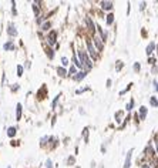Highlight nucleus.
<instances>
[{"instance_id": "obj_25", "label": "nucleus", "mask_w": 158, "mask_h": 168, "mask_svg": "<svg viewBox=\"0 0 158 168\" xmlns=\"http://www.w3.org/2000/svg\"><path fill=\"white\" fill-rule=\"evenodd\" d=\"M58 100H60V94H58V95H56V98L53 100V103H51V108H56V107H57V104H58Z\"/></svg>"}, {"instance_id": "obj_29", "label": "nucleus", "mask_w": 158, "mask_h": 168, "mask_svg": "<svg viewBox=\"0 0 158 168\" xmlns=\"http://www.w3.org/2000/svg\"><path fill=\"white\" fill-rule=\"evenodd\" d=\"M46 168H54L53 167V160H51V158H47V161H46Z\"/></svg>"}, {"instance_id": "obj_40", "label": "nucleus", "mask_w": 158, "mask_h": 168, "mask_svg": "<svg viewBox=\"0 0 158 168\" xmlns=\"http://www.w3.org/2000/svg\"><path fill=\"white\" fill-rule=\"evenodd\" d=\"M141 168H150V167H148V164H143V167Z\"/></svg>"}, {"instance_id": "obj_7", "label": "nucleus", "mask_w": 158, "mask_h": 168, "mask_svg": "<svg viewBox=\"0 0 158 168\" xmlns=\"http://www.w3.org/2000/svg\"><path fill=\"white\" fill-rule=\"evenodd\" d=\"M113 1H100V7L103 10H107V11H111L113 10Z\"/></svg>"}, {"instance_id": "obj_9", "label": "nucleus", "mask_w": 158, "mask_h": 168, "mask_svg": "<svg viewBox=\"0 0 158 168\" xmlns=\"http://www.w3.org/2000/svg\"><path fill=\"white\" fill-rule=\"evenodd\" d=\"M73 66H76L77 69H80V70H84V66L81 64V61H80L79 56L74 53V56H73Z\"/></svg>"}, {"instance_id": "obj_31", "label": "nucleus", "mask_w": 158, "mask_h": 168, "mask_svg": "<svg viewBox=\"0 0 158 168\" xmlns=\"http://www.w3.org/2000/svg\"><path fill=\"white\" fill-rule=\"evenodd\" d=\"M134 71H140V69H141V66H140V63H134Z\"/></svg>"}, {"instance_id": "obj_33", "label": "nucleus", "mask_w": 158, "mask_h": 168, "mask_svg": "<svg viewBox=\"0 0 158 168\" xmlns=\"http://www.w3.org/2000/svg\"><path fill=\"white\" fill-rule=\"evenodd\" d=\"M83 135H84V138H85V141H87V140H88V138H87V137H88V128H84V130H83Z\"/></svg>"}, {"instance_id": "obj_27", "label": "nucleus", "mask_w": 158, "mask_h": 168, "mask_svg": "<svg viewBox=\"0 0 158 168\" xmlns=\"http://www.w3.org/2000/svg\"><path fill=\"white\" fill-rule=\"evenodd\" d=\"M125 108H127V111H131V110L134 108V100H130V103L127 104V107H125Z\"/></svg>"}, {"instance_id": "obj_23", "label": "nucleus", "mask_w": 158, "mask_h": 168, "mask_svg": "<svg viewBox=\"0 0 158 168\" xmlns=\"http://www.w3.org/2000/svg\"><path fill=\"white\" fill-rule=\"evenodd\" d=\"M145 154L147 155H154L155 153H154V150H153V147H151V144L150 145H147V148H145Z\"/></svg>"}, {"instance_id": "obj_2", "label": "nucleus", "mask_w": 158, "mask_h": 168, "mask_svg": "<svg viewBox=\"0 0 158 168\" xmlns=\"http://www.w3.org/2000/svg\"><path fill=\"white\" fill-rule=\"evenodd\" d=\"M85 46H87V53H88V56H90V58H93V60H97L98 58V50L94 47V44H93V40H85Z\"/></svg>"}, {"instance_id": "obj_28", "label": "nucleus", "mask_w": 158, "mask_h": 168, "mask_svg": "<svg viewBox=\"0 0 158 168\" xmlns=\"http://www.w3.org/2000/svg\"><path fill=\"white\" fill-rule=\"evenodd\" d=\"M48 138H50V137H47V135H46V137H43V138H40V145H46V144H47V141H48Z\"/></svg>"}, {"instance_id": "obj_24", "label": "nucleus", "mask_w": 158, "mask_h": 168, "mask_svg": "<svg viewBox=\"0 0 158 168\" xmlns=\"http://www.w3.org/2000/svg\"><path fill=\"white\" fill-rule=\"evenodd\" d=\"M48 144H50L51 147H56V145H57V138H56V137H50V138H48Z\"/></svg>"}, {"instance_id": "obj_5", "label": "nucleus", "mask_w": 158, "mask_h": 168, "mask_svg": "<svg viewBox=\"0 0 158 168\" xmlns=\"http://www.w3.org/2000/svg\"><path fill=\"white\" fill-rule=\"evenodd\" d=\"M46 40H47V43L50 44V47H53V44H57V33L56 32H50L48 33V36L46 37Z\"/></svg>"}, {"instance_id": "obj_18", "label": "nucleus", "mask_w": 158, "mask_h": 168, "mask_svg": "<svg viewBox=\"0 0 158 168\" xmlns=\"http://www.w3.org/2000/svg\"><path fill=\"white\" fill-rule=\"evenodd\" d=\"M46 54L50 60H53L54 58V48L53 47H46Z\"/></svg>"}, {"instance_id": "obj_1", "label": "nucleus", "mask_w": 158, "mask_h": 168, "mask_svg": "<svg viewBox=\"0 0 158 168\" xmlns=\"http://www.w3.org/2000/svg\"><path fill=\"white\" fill-rule=\"evenodd\" d=\"M77 56H79V58H80V61H81V64L84 66V70L88 73V70H91V67H93V61H91V58H90L88 53H87L85 50H83V48H79V51H77Z\"/></svg>"}, {"instance_id": "obj_14", "label": "nucleus", "mask_w": 158, "mask_h": 168, "mask_svg": "<svg viewBox=\"0 0 158 168\" xmlns=\"http://www.w3.org/2000/svg\"><path fill=\"white\" fill-rule=\"evenodd\" d=\"M6 132H7V137H9V138H13V137H16V134H17V128H16V127H9Z\"/></svg>"}, {"instance_id": "obj_10", "label": "nucleus", "mask_w": 158, "mask_h": 168, "mask_svg": "<svg viewBox=\"0 0 158 168\" xmlns=\"http://www.w3.org/2000/svg\"><path fill=\"white\" fill-rule=\"evenodd\" d=\"M85 76H87V71H85V70H80L79 73H77V74H76V76L73 77V80L79 83V81H81V80H83V79H84Z\"/></svg>"}, {"instance_id": "obj_39", "label": "nucleus", "mask_w": 158, "mask_h": 168, "mask_svg": "<svg viewBox=\"0 0 158 168\" xmlns=\"http://www.w3.org/2000/svg\"><path fill=\"white\" fill-rule=\"evenodd\" d=\"M110 85H111V80L108 79V80H107V87H110Z\"/></svg>"}, {"instance_id": "obj_16", "label": "nucleus", "mask_w": 158, "mask_h": 168, "mask_svg": "<svg viewBox=\"0 0 158 168\" xmlns=\"http://www.w3.org/2000/svg\"><path fill=\"white\" fill-rule=\"evenodd\" d=\"M147 113H148V108L147 107H140V120H145L147 117Z\"/></svg>"}, {"instance_id": "obj_13", "label": "nucleus", "mask_w": 158, "mask_h": 168, "mask_svg": "<svg viewBox=\"0 0 158 168\" xmlns=\"http://www.w3.org/2000/svg\"><path fill=\"white\" fill-rule=\"evenodd\" d=\"M131 157H132V150H130V151L127 153L125 163H124V167H122V168H130V167H131Z\"/></svg>"}, {"instance_id": "obj_35", "label": "nucleus", "mask_w": 158, "mask_h": 168, "mask_svg": "<svg viewBox=\"0 0 158 168\" xmlns=\"http://www.w3.org/2000/svg\"><path fill=\"white\" fill-rule=\"evenodd\" d=\"M67 163H69V164H73V163H74V157H73V155L69 157V158H67Z\"/></svg>"}, {"instance_id": "obj_26", "label": "nucleus", "mask_w": 158, "mask_h": 168, "mask_svg": "<svg viewBox=\"0 0 158 168\" xmlns=\"http://www.w3.org/2000/svg\"><path fill=\"white\" fill-rule=\"evenodd\" d=\"M69 64H70V63H69V58H67V57H61V66H63V67H67Z\"/></svg>"}, {"instance_id": "obj_37", "label": "nucleus", "mask_w": 158, "mask_h": 168, "mask_svg": "<svg viewBox=\"0 0 158 168\" xmlns=\"http://www.w3.org/2000/svg\"><path fill=\"white\" fill-rule=\"evenodd\" d=\"M153 84H154V90L158 93V81H155V80H154V81H153Z\"/></svg>"}, {"instance_id": "obj_41", "label": "nucleus", "mask_w": 158, "mask_h": 168, "mask_svg": "<svg viewBox=\"0 0 158 168\" xmlns=\"http://www.w3.org/2000/svg\"><path fill=\"white\" fill-rule=\"evenodd\" d=\"M7 168H11V167H7Z\"/></svg>"}, {"instance_id": "obj_22", "label": "nucleus", "mask_w": 158, "mask_h": 168, "mask_svg": "<svg viewBox=\"0 0 158 168\" xmlns=\"http://www.w3.org/2000/svg\"><path fill=\"white\" fill-rule=\"evenodd\" d=\"M23 71H24V67H23L22 64H19L17 69H16V73H17L16 76H17V77H22V76H23Z\"/></svg>"}, {"instance_id": "obj_36", "label": "nucleus", "mask_w": 158, "mask_h": 168, "mask_svg": "<svg viewBox=\"0 0 158 168\" xmlns=\"http://www.w3.org/2000/svg\"><path fill=\"white\" fill-rule=\"evenodd\" d=\"M154 63H155V58L154 57H150L148 58V64H154Z\"/></svg>"}, {"instance_id": "obj_34", "label": "nucleus", "mask_w": 158, "mask_h": 168, "mask_svg": "<svg viewBox=\"0 0 158 168\" xmlns=\"http://www.w3.org/2000/svg\"><path fill=\"white\" fill-rule=\"evenodd\" d=\"M116 118H117V121H121V120H120V118H122V113H121V111H118V113H117V114H116Z\"/></svg>"}, {"instance_id": "obj_19", "label": "nucleus", "mask_w": 158, "mask_h": 168, "mask_svg": "<svg viewBox=\"0 0 158 168\" xmlns=\"http://www.w3.org/2000/svg\"><path fill=\"white\" fill-rule=\"evenodd\" d=\"M77 73H79V71H77V67H76V66H70V69H69V76H70V77H74Z\"/></svg>"}, {"instance_id": "obj_3", "label": "nucleus", "mask_w": 158, "mask_h": 168, "mask_svg": "<svg viewBox=\"0 0 158 168\" xmlns=\"http://www.w3.org/2000/svg\"><path fill=\"white\" fill-rule=\"evenodd\" d=\"M93 44H94V47H95L98 51H103V48H104V42L101 40L100 36H94V37H93Z\"/></svg>"}, {"instance_id": "obj_30", "label": "nucleus", "mask_w": 158, "mask_h": 168, "mask_svg": "<svg viewBox=\"0 0 158 168\" xmlns=\"http://www.w3.org/2000/svg\"><path fill=\"white\" fill-rule=\"evenodd\" d=\"M122 67H124V64H122V61H117V67H116V70H117V71H120V70H121V69H122Z\"/></svg>"}, {"instance_id": "obj_32", "label": "nucleus", "mask_w": 158, "mask_h": 168, "mask_svg": "<svg viewBox=\"0 0 158 168\" xmlns=\"http://www.w3.org/2000/svg\"><path fill=\"white\" fill-rule=\"evenodd\" d=\"M10 88H11V91L14 93V91H17L20 87H19V84H11V87H10Z\"/></svg>"}, {"instance_id": "obj_38", "label": "nucleus", "mask_w": 158, "mask_h": 168, "mask_svg": "<svg viewBox=\"0 0 158 168\" xmlns=\"http://www.w3.org/2000/svg\"><path fill=\"white\" fill-rule=\"evenodd\" d=\"M145 6H147V4H145L144 1H143V3H140V9H141V10H144V9H145Z\"/></svg>"}, {"instance_id": "obj_11", "label": "nucleus", "mask_w": 158, "mask_h": 168, "mask_svg": "<svg viewBox=\"0 0 158 168\" xmlns=\"http://www.w3.org/2000/svg\"><path fill=\"white\" fill-rule=\"evenodd\" d=\"M56 71H57V74H58L60 77L69 76V70H66V67H63V66H58V67L56 69Z\"/></svg>"}, {"instance_id": "obj_15", "label": "nucleus", "mask_w": 158, "mask_h": 168, "mask_svg": "<svg viewBox=\"0 0 158 168\" xmlns=\"http://www.w3.org/2000/svg\"><path fill=\"white\" fill-rule=\"evenodd\" d=\"M154 50H155V43L151 42L148 46H147V48H145V53H147V56H151L153 53H154Z\"/></svg>"}, {"instance_id": "obj_20", "label": "nucleus", "mask_w": 158, "mask_h": 168, "mask_svg": "<svg viewBox=\"0 0 158 168\" xmlns=\"http://www.w3.org/2000/svg\"><path fill=\"white\" fill-rule=\"evenodd\" d=\"M106 22H107V24H108V26H111V24L114 23V14H113V13H108V14H107Z\"/></svg>"}, {"instance_id": "obj_12", "label": "nucleus", "mask_w": 158, "mask_h": 168, "mask_svg": "<svg viewBox=\"0 0 158 168\" xmlns=\"http://www.w3.org/2000/svg\"><path fill=\"white\" fill-rule=\"evenodd\" d=\"M22 113H23V106L20 103L16 104V120H22Z\"/></svg>"}, {"instance_id": "obj_4", "label": "nucleus", "mask_w": 158, "mask_h": 168, "mask_svg": "<svg viewBox=\"0 0 158 168\" xmlns=\"http://www.w3.org/2000/svg\"><path fill=\"white\" fill-rule=\"evenodd\" d=\"M6 32H7V36H10V37H16V36L19 34V32H17V29H16L14 23H9V24H7Z\"/></svg>"}, {"instance_id": "obj_17", "label": "nucleus", "mask_w": 158, "mask_h": 168, "mask_svg": "<svg viewBox=\"0 0 158 168\" xmlns=\"http://www.w3.org/2000/svg\"><path fill=\"white\" fill-rule=\"evenodd\" d=\"M40 27H41V32H50V29H51V22L47 20V22H44Z\"/></svg>"}, {"instance_id": "obj_8", "label": "nucleus", "mask_w": 158, "mask_h": 168, "mask_svg": "<svg viewBox=\"0 0 158 168\" xmlns=\"http://www.w3.org/2000/svg\"><path fill=\"white\" fill-rule=\"evenodd\" d=\"M16 47H14V42L13 40H9V42H6L3 44V50L4 51H13Z\"/></svg>"}, {"instance_id": "obj_21", "label": "nucleus", "mask_w": 158, "mask_h": 168, "mask_svg": "<svg viewBox=\"0 0 158 168\" xmlns=\"http://www.w3.org/2000/svg\"><path fill=\"white\" fill-rule=\"evenodd\" d=\"M150 106H151V107H158V98L155 95L150 97Z\"/></svg>"}, {"instance_id": "obj_6", "label": "nucleus", "mask_w": 158, "mask_h": 168, "mask_svg": "<svg viewBox=\"0 0 158 168\" xmlns=\"http://www.w3.org/2000/svg\"><path fill=\"white\" fill-rule=\"evenodd\" d=\"M85 23H87L88 30H90L91 33H94V32L97 30V27H95V24H94V22H93V19H91L90 16H87V17H85Z\"/></svg>"}]
</instances>
